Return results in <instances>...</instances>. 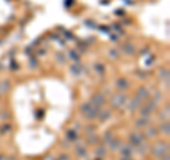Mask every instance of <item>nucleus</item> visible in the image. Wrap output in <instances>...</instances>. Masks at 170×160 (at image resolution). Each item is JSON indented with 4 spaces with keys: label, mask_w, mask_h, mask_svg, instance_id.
<instances>
[{
    "label": "nucleus",
    "mask_w": 170,
    "mask_h": 160,
    "mask_svg": "<svg viewBox=\"0 0 170 160\" xmlns=\"http://www.w3.org/2000/svg\"><path fill=\"white\" fill-rule=\"evenodd\" d=\"M166 152H167V145H164V143H158L155 148L152 149V153L155 156H163Z\"/></svg>",
    "instance_id": "f257e3e1"
},
{
    "label": "nucleus",
    "mask_w": 170,
    "mask_h": 160,
    "mask_svg": "<svg viewBox=\"0 0 170 160\" xmlns=\"http://www.w3.org/2000/svg\"><path fill=\"white\" fill-rule=\"evenodd\" d=\"M125 99L126 98H125L124 94H118V95H115L114 99H112V105H114V106H122Z\"/></svg>",
    "instance_id": "f03ea898"
},
{
    "label": "nucleus",
    "mask_w": 170,
    "mask_h": 160,
    "mask_svg": "<svg viewBox=\"0 0 170 160\" xmlns=\"http://www.w3.org/2000/svg\"><path fill=\"white\" fill-rule=\"evenodd\" d=\"M94 101H98V102H95V105L98 104V105H102L104 102H105V99H104V96L101 95V94H96L95 96H94Z\"/></svg>",
    "instance_id": "7ed1b4c3"
},
{
    "label": "nucleus",
    "mask_w": 170,
    "mask_h": 160,
    "mask_svg": "<svg viewBox=\"0 0 170 160\" xmlns=\"http://www.w3.org/2000/svg\"><path fill=\"white\" fill-rule=\"evenodd\" d=\"M146 96H148V91H146L145 88L139 90V92H138V98H139V99H145Z\"/></svg>",
    "instance_id": "20e7f679"
},
{
    "label": "nucleus",
    "mask_w": 170,
    "mask_h": 160,
    "mask_svg": "<svg viewBox=\"0 0 170 160\" xmlns=\"http://www.w3.org/2000/svg\"><path fill=\"white\" fill-rule=\"evenodd\" d=\"M9 86H10V84L7 81H3L2 85H0V92H6V90H9Z\"/></svg>",
    "instance_id": "39448f33"
},
{
    "label": "nucleus",
    "mask_w": 170,
    "mask_h": 160,
    "mask_svg": "<svg viewBox=\"0 0 170 160\" xmlns=\"http://www.w3.org/2000/svg\"><path fill=\"white\" fill-rule=\"evenodd\" d=\"M160 130L163 133H166V135H169V123H163V125H162V128H160Z\"/></svg>",
    "instance_id": "423d86ee"
},
{
    "label": "nucleus",
    "mask_w": 170,
    "mask_h": 160,
    "mask_svg": "<svg viewBox=\"0 0 170 160\" xmlns=\"http://www.w3.org/2000/svg\"><path fill=\"white\" fill-rule=\"evenodd\" d=\"M132 142L133 143H139V142H142V136L140 135H132Z\"/></svg>",
    "instance_id": "0eeeda50"
},
{
    "label": "nucleus",
    "mask_w": 170,
    "mask_h": 160,
    "mask_svg": "<svg viewBox=\"0 0 170 160\" xmlns=\"http://www.w3.org/2000/svg\"><path fill=\"white\" fill-rule=\"evenodd\" d=\"M67 135H68V139H70V140H74V139H77V133L72 132V130H70Z\"/></svg>",
    "instance_id": "6e6552de"
},
{
    "label": "nucleus",
    "mask_w": 170,
    "mask_h": 160,
    "mask_svg": "<svg viewBox=\"0 0 170 160\" xmlns=\"http://www.w3.org/2000/svg\"><path fill=\"white\" fill-rule=\"evenodd\" d=\"M145 123H146V120H145V119H142V120H138V122H136V126H138V128H140V126H145Z\"/></svg>",
    "instance_id": "1a4fd4ad"
},
{
    "label": "nucleus",
    "mask_w": 170,
    "mask_h": 160,
    "mask_svg": "<svg viewBox=\"0 0 170 160\" xmlns=\"http://www.w3.org/2000/svg\"><path fill=\"white\" fill-rule=\"evenodd\" d=\"M130 152H132V150L128 149V146H125V149H122V153H124V154H130Z\"/></svg>",
    "instance_id": "9d476101"
},
{
    "label": "nucleus",
    "mask_w": 170,
    "mask_h": 160,
    "mask_svg": "<svg viewBox=\"0 0 170 160\" xmlns=\"http://www.w3.org/2000/svg\"><path fill=\"white\" fill-rule=\"evenodd\" d=\"M95 71H99V72H104V67H102V65H95Z\"/></svg>",
    "instance_id": "9b49d317"
},
{
    "label": "nucleus",
    "mask_w": 170,
    "mask_h": 160,
    "mask_svg": "<svg viewBox=\"0 0 170 160\" xmlns=\"http://www.w3.org/2000/svg\"><path fill=\"white\" fill-rule=\"evenodd\" d=\"M118 86H126V82H125L124 80H121V81H118Z\"/></svg>",
    "instance_id": "f8f14e48"
},
{
    "label": "nucleus",
    "mask_w": 170,
    "mask_h": 160,
    "mask_svg": "<svg viewBox=\"0 0 170 160\" xmlns=\"http://www.w3.org/2000/svg\"><path fill=\"white\" fill-rule=\"evenodd\" d=\"M156 133H158L156 129H149V135H156Z\"/></svg>",
    "instance_id": "ddd939ff"
},
{
    "label": "nucleus",
    "mask_w": 170,
    "mask_h": 160,
    "mask_svg": "<svg viewBox=\"0 0 170 160\" xmlns=\"http://www.w3.org/2000/svg\"><path fill=\"white\" fill-rule=\"evenodd\" d=\"M71 58H75V60H78V57H77V54H75V52H71Z\"/></svg>",
    "instance_id": "4468645a"
},
{
    "label": "nucleus",
    "mask_w": 170,
    "mask_h": 160,
    "mask_svg": "<svg viewBox=\"0 0 170 160\" xmlns=\"http://www.w3.org/2000/svg\"><path fill=\"white\" fill-rule=\"evenodd\" d=\"M162 160H169V156H167V154L164 156V154H163V156H162Z\"/></svg>",
    "instance_id": "2eb2a0df"
},
{
    "label": "nucleus",
    "mask_w": 170,
    "mask_h": 160,
    "mask_svg": "<svg viewBox=\"0 0 170 160\" xmlns=\"http://www.w3.org/2000/svg\"><path fill=\"white\" fill-rule=\"evenodd\" d=\"M60 159H61V160H68V156H61Z\"/></svg>",
    "instance_id": "dca6fc26"
},
{
    "label": "nucleus",
    "mask_w": 170,
    "mask_h": 160,
    "mask_svg": "<svg viewBox=\"0 0 170 160\" xmlns=\"http://www.w3.org/2000/svg\"><path fill=\"white\" fill-rule=\"evenodd\" d=\"M44 160H54L53 157H47V159H44Z\"/></svg>",
    "instance_id": "f3484780"
},
{
    "label": "nucleus",
    "mask_w": 170,
    "mask_h": 160,
    "mask_svg": "<svg viewBox=\"0 0 170 160\" xmlns=\"http://www.w3.org/2000/svg\"><path fill=\"white\" fill-rule=\"evenodd\" d=\"M122 160H129V157H124V159H122Z\"/></svg>",
    "instance_id": "a211bd4d"
},
{
    "label": "nucleus",
    "mask_w": 170,
    "mask_h": 160,
    "mask_svg": "<svg viewBox=\"0 0 170 160\" xmlns=\"http://www.w3.org/2000/svg\"><path fill=\"white\" fill-rule=\"evenodd\" d=\"M7 160H16V159H13V157H10V159H7Z\"/></svg>",
    "instance_id": "6ab92c4d"
},
{
    "label": "nucleus",
    "mask_w": 170,
    "mask_h": 160,
    "mask_svg": "<svg viewBox=\"0 0 170 160\" xmlns=\"http://www.w3.org/2000/svg\"><path fill=\"white\" fill-rule=\"evenodd\" d=\"M0 160H2V156H0Z\"/></svg>",
    "instance_id": "aec40b11"
}]
</instances>
